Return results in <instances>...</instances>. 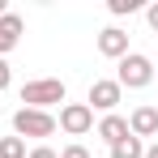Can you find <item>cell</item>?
I'll use <instances>...</instances> for the list:
<instances>
[{
    "mask_svg": "<svg viewBox=\"0 0 158 158\" xmlns=\"http://www.w3.org/2000/svg\"><path fill=\"white\" fill-rule=\"evenodd\" d=\"M64 81L60 77H39V81H26L22 85V103L26 107H34V111H47V107H56V103H64Z\"/></svg>",
    "mask_w": 158,
    "mask_h": 158,
    "instance_id": "1",
    "label": "cell"
},
{
    "mask_svg": "<svg viewBox=\"0 0 158 158\" xmlns=\"http://www.w3.org/2000/svg\"><path fill=\"white\" fill-rule=\"evenodd\" d=\"M115 81H120V90H145V85L154 81V64H150V56L128 52L124 60H120V73H115Z\"/></svg>",
    "mask_w": 158,
    "mask_h": 158,
    "instance_id": "2",
    "label": "cell"
},
{
    "mask_svg": "<svg viewBox=\"0 0 158 158\" xmlns=\"http://www.w3.org/2000/svg\"><path fill=\"white\" fill-rule=\"evenodd\" d=\"M56 132V115L52 111H34V107H17L13 115V137H52Z\"/></svg>",
    "mask_w": 158,
    "mask_h": 158,
    "instance_id": "3",
    "label": "cell"
},
{
    "mask_svg": "<svg viewBox=\"0 0 158 158\" xmlns=\"http://www.w3.org/2000/svg\"><path fill=\"white\" fill-rule=\"evenodd\" d=\"M56 124L69 132V137H85V132L94 128V111H90L85 103H64V107H60V120H56Z\"/></svg>",
    "mask_w": 158,
    "mask_h": 158,
    "instance_id": "4",
    "label": "cell"
},
{
    "mask_svg": "<svg viewBox=\"0 0 158 158\" xmlns=\"http://www.w3.org/2000/svg\"><path fill=\"white\" fill-rule=\"evenodd\" d=\"M120 94H124V90H120V81H111V77H98L94 81V85H90V111H94V107H98V111H107V115H111V111H115V103H120Z\"/></svg>",
    "mask_w": 158,
    "mask_h": 158,
    "instance_id": "5",
    "label": "cell"
},
{
    "mask_svg": "<svg viewBox=\"0 0 158 158\" xmlns=\"http://www.w3.org/2000/svg\"><path fill=\"white\" fill-rule=\"evenodd\" d=\"M98 56H107V60H124V56H128V34H124L120 26L98 30Z\"/></svg>",
    "mask_w": 158,
    "mask_h": 158,
    "instance_id": "6",
    "label": "cell"
},
{
    "mask_svg": "<svg viewBox=\"0 0 158 158\" xmlns=\"http://www.w3.org/2000/svg\"><path fill=\"white\" fill-rule=\"evenodd\" d=\"M22 30H26V22H22L17 13H4V17H0V60L22 43Z\"/></svg>",
    "mask_w": 158,
    "mask_h": 158,
    "instance_id": "7",
    "label": "cell"
},
{
    "mask_svg": "<svg viewBox=\"0 0 158 158\" xmlns=\"http://www.w3.org/2000/svg\"><path fill=\"white\" fill-rule=\"evenodd\" d=\"M128 132L141 141V137H154L158 132V107H137L128 115Z\"/></svg>",
    "mask_w": 158,
    "mask_h": 158,
    "instance_id": "8",
    "label": "cell"
},
{
    "mask_svg": "<svg viewBox=\"0 0 158 158\" xmlns=\"http://www.w3.org/2000/svg\"><path fill=\"white\" fill-rule=\"evenodd\" d=\"M98 137H103L107 145H120V141L128 137V120H124V115H115V111L103 115V120H98Z\"/></svg>",
    "mask_w": 158,
    "mask_h": 158,
    "instance_id": "9",
    "label": "cell"
},
{
    "mask_svg": "<svg viewBox=\"0 0 158 158\" xmlns=\"http://www.w3.org/2000/svg\"><path fill=\"white\" fill-rule=\"evenodd\" d=\"M111 158H145V145H141V141L128 132L120 145H111Z\"/></svg>",
    "mask_w": 158,
    "mask_h": 158,
    "instance_id": "10",
    "label": "cell"
},
{
    "mask_svg": "<svg viewBox=\"0 0 158 158\" xmlns=\"http://www.w3.org/2000/svg\"><path fill=\"white\" fill-rule=\"evenodd\" d=\"M0 158H26V141L22 137H0Z\"/></svg>",
    "mask_w": 158,
    "mask_h": 158,
    "instance_id": "11",
    "label": "cell"
},
{
    "mask_svg": "<svg viewBox=\"0 0 158 158\" xmlns=\"http://www.w3.org/2000/svg\"><path fill=\"white\" fill-rule=\"evenodd\" d=\"M107 9H111L115 17H124V13H137V9H141V0H107Z\"/></svg>",
    "mask_w": 158,
    "mask_h": 158,
    "instance_id": "12",
    "label": "cell"
},
{
    "mask_svg": "<svg viewBox=\"0 0 158 158\" xmlns=\"http://www.w3.org/2000/svg\"><path fill=\"white\" fill-rule=\"evenodd\" d=\"M60 158H90V150H85L81 141H73V145H64V150H60Z\"/></svg>",
    "mask_w": 158,
    "mask_h": 158,
    "instance_id": "13",
    "label": "cell"
},
{
    "mask_svg": "<svg viewBox=\"0 0 158 158\" xmlns=\"http://www.w3.org/2000/svg\"><path fill=\"white\" fill-rule=\"evenodd\" d=\"M9 81H13V69H9V60H0V94L9 90Z\"/></svg>",
    "mask_w": 158,
    "mask_h": 158,
    "instance_id": "14",
    "label": "cell"
},
{
    "mask_svg": "<svg viewBox=\"0 0 158 158\" xmlns=\"http://www.w3.org/2000/svg\"><path fill=\"white\" fill-rule=\"evenodd\" d=\"M26 158H60V154H56L52 145H34V150H30V154H26Z\"/></svg>",
    "mask_w": 158,
    "mask_h": 158,
    "instance_id": "15",
    "label": "cell"
},
{
    "mask_svg": "<svg viewBox=\"0 0 158 158\" xmlns=\"http://www.w3.org/2000/svg\"><path fill=\"white\" fill-rule=\"evenodd\" d=\"M145 22H150V30H158V0L150 4V9H145Z\"/></svg>",
    "mask_w": 158,
    "mask_h": 158,
    "instance_id": "16",
    "label": "cell"
},
{
    "mask_svg": "<svg viewBox=\"0 0 158 158\" xmlns=\"http://www.w3.org/2000/svg\"><path fill=\"white\" fill-rule=\"evenodd\" d=\"M145 158H158V141H154V145H150V150H145Z\"/></svg>",
    "mask_w": 158,
    "mask_h": 158,
    "instance_id": "17",
    "label": "cell"
},
{
    "mask_svg": "<svg viewBox=\"0 0 158 158\" xmlns=\"http://www.w3.org/2000/svg\"><path fill=\"white\" fill-rule=\"evenodd\" d=\"M4 13H9V4H4V0H0V17H4Z\"/></svg>",
    "mask_w": 158,
    "mask_h": 158,
    "instance_id": "18",
    "label": "cell"
}]
</instances>
